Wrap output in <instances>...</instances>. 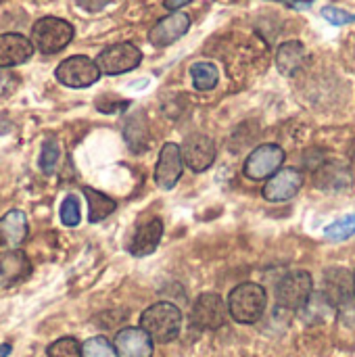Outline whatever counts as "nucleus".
<instances>
[{
	"mask_svg": "<svg viewBox=\"0 0 355 357\" xmlns=\"http://www.w3.org/2000/svg\"><path fill=\"white\" fill-rule=\"evenodd\" d=\"M182 151V161L186 167H190L192 172L201 174L207 172L213 161H216V142L205 136V134H190L184 144L180 146Z\"/></svg>",
	"mask_w": 355,
	"mask_h": 357,
	"instance_id": "9d476101",
	"label": "nucleus"
},
{
	"mask_svg": "<svg viewBox=\"0 0 355 357\" xmlns=\"http://www.w3.org/2000/svg\"><path fill=\"white\" fill-rule=\"evenodd\" d=\"M184 172V161H182V151L180 144L176 142H165L159 151V159L155 165V182L163 190H172L178 180L182 178Z\"/></svg>",
	"mask_w": 355,
	"mask_h": 357,
	"instance_id": "9b49d317",
	"label": "nucleus"
},
{
	"mask_svg": "<svg viewBox=\"0 0 355 357\" xmlns=\"http://www.w3.org/2000/svg\"><path fill=\"white\" fill-rule=\"evenodd\" d=\"M111 0H75V4L88 13H96V10H103Z\"/></svg>",
	"mask_w": 355,
	"mask_h": 357,
	"instance_id": "c756f323",
	"label": "nucleus"
},
{
	"mask_svg": "<svg viewBox=\"0 0 355 357\" xmlns=\"http://www.w3.org/2000/svg\"><path fill=\"white\" fill-rule=\"evenodd\" d=\"M73 36L75 29L69 21L61 17H42L33 23L29 40L33 44V50H40L42 54H56L69 46Z\"/></svg>",
	"mask_w": 355,
	"mask_h": 357,
	"instance_id": "7ed1b4c3",
	"label": "nucleus"
},
{
	"mask_svg": "<svg viewBox=\"0 0 355 357\" xmlns=\"http://www.w3.org/2000/svg\"><path fill=\"white\" fill-rule=\"evenodd\" d=\"M126 142L134 149V153H142L149 146V126L142 117H132L128 119L123 128Z\"/></svg>",
	"mask_w": 355,
	"mask_h": 357,
	"instance_id": "5701e85b",
	"label": "nucleus"
},
{
	"mask_svg": "<svg viewBox=\"0 0 355 357\" xmlns=\"http://www.w3.org/2000/svg\"><path fill=\"white\" fill-rule=\"evenodd\" d=\"M285 163V151L278 144H262L247 157L243 172L249 180H268Z\"/></svg>",
	"mask_w": 355,
	"mask_h": 357,
	"instance_id": "6e6552de",
	"label": "nucleus"
},
{
	"mask_svg": "<svg viewBox=\"0 0 355 357\" xmlns=\"http://www.w3.org/2000/svg\"><path fill=\"white\" fill-rule=\"evenodd\" d=\"M312 293H314L312 274L305 272V270H295V272H289L278 282V287H276V303L282 310L299 312V310L305 307Z\"/></svg>",
	"mask_w": 355,
	"mask_h": 357,
	"instance_id": "20e7f679",
	"label": "nucleus"
},
{
	"mask_svg": "<svg viewBox=\"0 0 355 357\" xmlns=\"http://www.w3.org/2000/svg\"><path fill=\"white\" fill-rule=\"evenodd\" d=\"M320 15H322L331 25H337V27L355 23V13H349V10L339 8V6H324V8L320 10Z\"/></svg>",
	"mask_w": 355,
	"mask_h": 357,
	"instance_id": "c85d7f7f",
	"label": "nucleus"
},
{
	"mask_svg": "<svg viewBox=\"0 0 355 357\" xmlns=\"http://www.w3.org/2000/svg\"><path fill=\"white\" fill-rule=\"evenodd\" d=\"M274 2H282V4H287L289 8L303 10V8H310L316 0H274Z\"/></svg>",
	"mask_w": 355,
	"mask_h": 357,
	"instance_id": "7c9ffc66",
	"label": "nucleus"
},
{
	"mask_svg": "<svg viewBox=\"0 0 355 357\" xmlns=\"http://www.w3.org/2000/svg\"><path fill=\"white\" fill-rule=\"evenodd\" d=\"M352 174L341 163H324L316 167V186L324 190H343L349 188Z\"/></svg>",
	"mask_w": 355,
	"mask_h": 357,
	"instance_id": "aec40b11",
	"label": "nucleus"
},
{
	"mask_svg": "<svg viewBox=\"0 0 355 357\" xmlns=\"http://www.w3.org/2000/svg\"><path fill=\"white\" fill-rule=\"evenodd\" d=\"M113 349L117 357H153V339L142 328H123L115 335Z\"/></svg>",
	"mask_w": 355,
	"mask_h": 357,
	"instance_id": "ddd939ff",
	"label": "nucleus"
},
{
	"mask_svg": "<svg viewBox=\"0 0 355 357\" xmlns=\"http://www.w3.org/2000/svg\"><path fill=\"white\" fill-rule=\"evenodd\" d=\"M82 192L86 197V203H88V220L92 224L103 222L105 218H109L117 209V203L111 197H107L105 192H100V190H94L90 186H84Z\"/></svg>",
	"mask_w": 355,
	"mask_h": 357,
	"instance_id": "412c9836",
	"label": "nucleus"
},
{
	"mask_svg": "<svg viewBox=\"0 0 355 357\" xmlns=\"http://www.w3.org/2000/svg\"><path fill=\"white\" fill-rule=\"evenodd\" d=\"M226 301L218 293H203L190 310V320L199 331H218L226 322Z\"/></svg>",
	"mask_w": 355,
	"mask_h": 357,
	"instance_id": "0eeeda50",
	"label": "nucleus"
},
{
	"mask_svg": "<svg viewBox=\"0 0 355 357\" xmlns=\"http://www.w3.org/2000/svg\"><path fill=\"white\" fill-rule=\"evenodd\" d=\"M190 77H192V84L197 90L209 92L220 82V69L209 61H199V63L190 65Z\"/></svg>",
	"mask_w": 355,
	"mask_h": 357,
	"instance_id": "4be33fe9",
	"label": "nucleus"
},
{
	"mask_svg": "<svg viewBox=\"0 0 355 357\" xmlns=\"http://www.w3.org/2000/svg\"><path fill=\"white\" fill-rule=\"evenodd\" d=\"M8 356H10V345H8V343L0 345V357H8Z\"/></svg>",
	"mask_w": 355,
	"mask_h": 357,
	"instance_id": "473e14b6",
	"label": "nucleus"
},
{
	"mask_svg": "<svg viewBox=\"0 0 355 357\" xmlns=\"http://www.w3.org/2000/svg\"><path fill=\"white\" fill-rule=\"evenodd\" d=\"M326 238L333 241V243H341V241H347L355 234V215H345L341 220H337L335 224H331L326 230H324Z\"/></svg>",
	"mask_w": 355,
	"mask_h": 357,
	"instance_id": "393cba45",
	"label": "nucleus"
},
{
	"mask_svg": "<svg viewBox=\"0 0 355 357\" xmlns=\"http://www.w3.org/2000/svg\"><path fill=\"white\" fill-rule=\"evenodd\" d=\"M140 328L153 339V343H172L182 331V312L169 301H159L142 312Z\"/></svg>",
	"mask_w": 355,
	"mask_h": 357,
	"instance_id": "f257e3e1",
	"label": "nucleus"
},
{
	"mask_svg": "<svg viewBox=\"0 0 355 357\" xmlns=\"http://www.w3.org/2000/svg\"><path fill=\"white\" fill-rule=\"evenodd\" d=\"M354 295V276L343 268H331L324 272V297L333 305H343Z\"/></svg>",
	"mask_w": 355,
	"mask_h": 357,
	"instance_id": "f3484780",
	"label": "nucleus"
},
{
	"mask_svg": "<svg viewBox=\"0 0 355 357\" xmlns=\"http://www.w3.org/2000/svg\"><path fill=\"white\" fill-rule=\"evenodd\" d=\"M190 29V17L186 13H169L167 17L159 19L153 29L149 31V42L157 48L169 46L174 42H178L186 31Z\"/></svg>",
	"mask_w": 355,
	"mask_h": 357,
	"instance_id": "f8f14e48",
	"label": "nucleus"
},
{
	"mask_svg": "<svg viewBox=\"0 0 355 357\" xmlns=\"http://www.w3.org/2000/svg\"><path fill=\"white\" fill-rule=\"evenodd\" d=\"M31 272L27 255L19 249H6L0 253V287H13L25 280Z\"/></svg>",
	"mask_w": 355,
	"mask_h": 357,
	"instance_id": "dca6fc26",
	"label": "nucleus"
},
{
	"mask_svg": "<svg viewBox=\"0 0 355 357\" xmlns=\"http://www.w3.org/2000/svg\"><path fill=\"white\" fill-rule=\"evenodd\" d=\"M82 357H117V354L105 337H92L82 345Z\"/></svg>",
	"mask_w": 355,
	"mask_h": 357,
	"instance_id": "cd10ccee",
	"label": "nucleus"
},
{
	"mask_svg": "<svg viewBox=\"0 0 355 357\" xmlns=\"http://www.w3.org/2000/svg\"><path fill=\"white\" fill-rule=\"evenodd\" d=\"M352 159H354V163H355V149H354V153H352Z\"/></svg>",
	"mask_w": 355,
	"mask_h": 357,
	"instance_id": "72a5a7b5",
	"label": "nucleus"
},
{
	"mask_svg": "<svg viewBox=\"0 0 355 357\" xmlns=\"http://www.w3.org/2000/svg\"><path fill=\"white\" fill-rule=\"evenodd\" d=\"M59 215H61L63 226H67V228H75L82 222V207H80V201L75 195L65 197V201L61 203Z\"/></svg>",
	"mask_w": 355,
	"mask_h": 357,
	"instance_id": "a878e982",
	"label": "nucleus"
},
{
	"mask_svg": "<svg viewBox=\"0 0 355 357\" xmlns=\"http://www.w3.org/2000/svg\"><path fill=\"white\" fill-rule=\"evenodd\" d=\"M188 2H192V0H163V6H165L167 10L176 13V10H180L182 6H186Z\"/></svg>",
	"mask_w": 355,
	"mask_h": 357,
	"instance_id": "2f4dec72",
	"label": "nucleus"
},
{
	"mask_svg": "<svg viewBox=\"0 0 355 357\" xmlns=\"http://www.w3.org/2000/svg\"><path fill=\"white\" fill-rule=\"evenodd\" d=\"M161 238H163V222L159 218H149L136 226V232H134L132 245H130V253L134 257H146L157 251Z\"/></svg>",
	"mask_w": 355,
	"mask_h": 357,
	"instance_id": "2eb2a0df",
	"label": "nucleus"
},
{
	"mask_svg": "<svg viewBox=\"0 0 355 357\" xmlns=\"http://www.w3.org/2000/svg\"><path fill=\"white\" fill-rule=\"evenodd\" d=\"M54 77L67 88H88L98 82L100 71L94 59L84 56V54H73L56 65Z\"/></svg>",
	"mask_w": 355,
	"mask_h": 357,
	"instance_id": "423d86ee",
	"label": "nucleus"
},
{
	"mask_svg": "<svg viewBox=\"0 0 355 357\" xmlns=\"http://www.w3.org/2000/svg\"><path fill=\"white\" fill-rule=\"evenodd\" d=\"M31 54H33V44L29 38L15 33V31L0 33V67L2 69L23 65L31 59Z\"/></svg>",
	"mask_w": 355,
	"mask_h": 357,
	"instance_id": "4468645a",
	"label": "nucleus"
},
{
	"mask_svg": "<svg viewBox=\"0 0 355 357\" xmlns=\"http://www.w3.org/2000/svg\"><path fill=\"white\" fill-rule=\"evenodd\" d=\"M303 186V174L297 167H280L274 176L268 178L264 186V199L270 203L291 201Z\"/></svg>",
	"mask_w": 355,
	"mask_h": 357,
	"instance_id": "1a4fd4ad",
	"label": "nucleus"
},
{
	"mask_svg": "<svg viewBox=\"0 0 355 357\" xmlns=\"http://www.w3.org/2000/svg\"><path fill=\"white\" fill-rule=\"evenodd\" d=\"M29 226L21 209H10L0 218V245L8 249H19L27 238Z\"/></svg>",
	"mask_w": 355,
	"mask_h": 357,
	"instance_id": "a211bd4d",
	"label": "nucleus"
},
{
	"mask_svg": "<svg viewBox=\"0 0 355 357\" xmlns=\"http://www.w3.org/2000/svg\"><path fill=\"white\" fill-rule=\"evenodd\" d=\"M59 157H61V146L56 142V138H46L44 144H42V151H40V157H38V165L44 174H52L56 163H59Z\"/></svg>",
	"mask_w": 355,
	"mask_h": 357,
	"instance_id": "b1692460",
	"label": "nucleus"
},
{
	"mask_svg": "<svg viewBox=\"0 0 355 357\" xmlns=\"http://www.w3.org/2000/svg\"><path fill=\"white\" fill-rule=\"evenodd\" d=\"M308 59H310V54L299 40H287L276 50V67L287 77L297 75L305 67Z\"/></svg>",
	"mask_w": 355,
	"mask_h": 357,
	"instance_id": "6ab92c4d",
	"label": "nucleus"
},
{
	"mask_svg": "<svg viewBox=\"0 0 355 357\" xmlns=\"http://www.w3.org/2000/svg\"><path fill=\"white\" fill-rule=\"evenodd\" d=\"M268 305L266 289L257 282H243L228 297V314L239 324H255L262 320Z\"/></svg>",
	"mask_w": 355,
	"mask_h": 357,
	"instance_id": "f03ea898",
	"label": "nucleus"
},
{
	"mask_svg": "<svg viewBox=\"0 0 355 357\" xmlns=\"http://www.w3.org/2000/svg\"><path fill=\"white\" fill-rule=\"evenodd\" d=\"M354 297H355V274H354Z\"/></svg>",
	"mask_w": 355,
	"mask_h": 357,
	"instance_id": "f704fd0d",
	"label": "nucleus"
},
{
	"mask_svg": "<svg viewBox=\"0 0 355 357\" xmlns=\"http://www.w3.org/2000/svg\"><path fill=\"white\" fill-rule=\"evenodd\" d=\"M48 357H82V345L73 337H63L56 339L52 345L46 349Z\"/></svg>",
	"mask_w": 355,
	"mask_h": 357,
	"instance_id": "bb28decb",
	"label": "nucleus"
},
{
	"mask_svg": "<svg viewBox=\"0 0 355 357\" xmlns=\"http://www.w3.org/2000/svg\"><path fill=\"white\" fill-rule=\"evenodd\" d=\"M96 67L105 75H119L136 69L142 63V50L132 42H117L107 46L94 59Z\"/></svg>",
	"mask_w": 355,
	"mask_h": 357,
	"instance_id": "39448f33",
	"label": "nucleus"
}]
</instances>
